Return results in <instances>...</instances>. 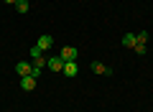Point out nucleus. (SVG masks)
<instances>
[{
  "label": "nucleus",
  "instance_id": "nucleus-1",
  "mask_svg": "<svg viewBox=\"0 0 153 112\" xmlns=\"http://www.w3.org/2000/svg\"><path fill=\"white\" fill-rule=\"evenodd\" d=\"M89 69H92L94 74H102V76H112V69H110L107 64H102V61H92V64H89Z\"/></svg>",
  "mask_w": 153,
  "mask_h": 112
},
{
  "label": "nucleus",
  "instance_id": "nucleus-2",
  "mask_svg": "<svg viewBox=\"0 0 153 112\" xmlns=\"http://www.w3.org/2000/svg\"><path fill=\"white\" fill-rule=\"evenodd\" d=\"M46 66H49L51 71H56V74H59V71H64V59H61V56H51V59L46 61Z\"/></svg>",
  "mask_w": 153,
  "mask_h": 112
},
{
  "label": "nucleus",
  "instance_id": "nucleus-3",
  "mask_svg": "<svg viewBox=\"0 0 153 112\" xmlns=\"http://www.w3.org/2000/svg\"><path fill=\"white\" fill-rule=\"evenodd\" d=\"M36 79H38V76H33V74L21 76V89H23V92H31V89H36Z\"/></svg>",
  "mask_w": 153,
  "mask_h": 112
},
{
  "label": "nucleus",
  "instance_id": "nucleus-4",
  "mask_svg": "<svg viewBox=\"0 0 153 112\" xmlns=\"http://www.w3.org/2000/svg\"><path fill=\"white\" fill-rule=\"evenodd\" d=\"M59 56L64 59V64H66V61H76V48H74V46H64V48L59 51Z\"/></svg>",
  "mask_w": 153,
  "mask_h": 112
},
{
  "label": "nucleus",
  "instance_id": "nucleus-5",
  "mask_svg": "<svg viewBox=\"0 0 153 112\" xmlns=\"http://www.w3.org/2000/svg\"><path fill=\"white\" fill-rule=\"evenodd\" d=\"M33 71V64H28V61H18L16 64V74L18 76H28Z\"/></svg>",
  "mask_w": 153,
  "mask_h": 112
},
{
  "label": "nucleus",
  "instance_id": "nucleus-6",
  "mask_svg": "<svg viewBox=\"0 0 153 112\" xmlns=\"http://www.w3.org/2000/svg\"><path fill=\"white\" fill-rule=\"evenodd\" d=\"M36 46L41 48V51H49V48L54 46V36H38V41H36Z\"/></svg>",
  "mask_w": 153,
  "mask_h": 112
},
{
  "label": "nucleus",
  "instance_id": "nucleus-7",
  "mask_svg": "<svg viewBox=\"0 0 153 112\" xmlns=\"http://www.w3.org/2000/svg\"><path fill=\"white\" fill-rule=\"evenodd\" d=\"M76 71H79L76 61H66V64H64V71H61V74H64V76H76Z\"/></svg>",
  "mask_w": 153,
  "mask_h": 112
},
{
  "label": "nucleus",
  "instance_id": "nucleus-8",
  "mask_svg": "<svg viewBox=\"0 0 153 112\" xmlns=\"http://www.w3.org/2000/svg\"><path fill=\"white\" fill-rule=\"evenodd\" d=\"M46 61H49V59H46L44 53H38V56H33V69H44V66H46Z\"/></svg>",
  "mask_w": 153,
  "mask_h": 112
},
{
  "label": "nucleus",
  "instance_id": "nucleus-9",
  "mask_svg": "<svg viewBox=\"0 0 153 112\" xmlns=\"http://www.w3.org/2000/svg\"><path fill=\"white\" fill-rule=\"evenodd\" d=\"M123 46H125V48L135 46V33H125V36H123Z\"/></svg>",
  "mask_w": 153,
  "mask_h": 112
},
{
  "label": "nucleus",
  "instance_id": "nucleus-10",
  "mask_svg": "<svg viewBox=\"0 0 153 112\" xmlns=\"http://www.w3.org/2000/svg\"><path fill=\"white\" fill-rule=\"evenodd\" d=\"M28 8H31V0H18V3H16V10L18 13H28Z\"/></svg>",
  "mask_w": 153,
  "mask_h": 112
},
{
  "label": "nucleus",
  "instance_id": "nucleus-11",
  "mask_svg": "<svg viewBox=\"0 0 153 112\" xmlns=\"http://www.w3.org/2000/svg\"><path fill=\"white\" fill-rule=\"evenodd\" d=\"M133 51H135L138 56H146V53H148V46H146V43H135V46H133Z\"/></svg>",
  "mask_w": 153,
  "mask_h": 112
},
{
  "label": "nucleus",
  "instance_id": "nucleus-12",
  "mask_svg": "<svg viewBox=\"0 0 153 112\" xmlns=\"http://www.w3.org/2000/svg\"><path fill=\"white\" fill-rule=\"evenodd\" d=\"M135 43H148V31H140L135 36Z\"/></svg>",
  "mask_w": 153,
  "mask_h": 112
},
{
  "label": "nucleus",
  "instance_id": "nucleus-13",
  "mask_svg": "<svg viewBox=\"0 0 153 112\" xmlns=\"http://www.w3.org/2000/svg\"><path fill=\"white\" fill-rule=\"evenodd\" d=\"M5 3H8V5H16V3H18V0H5Z\"/></svg>",
  "mask_w": 153,
  "mask_h": 112
}]
</instances>
